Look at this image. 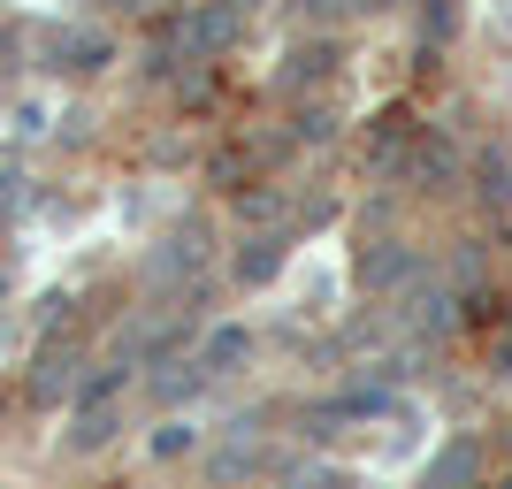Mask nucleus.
<instances>
[{
	"mask_svg": "<svg viewBox=\"0 0 512 489\" xmlns=\"http://www.w3.org/2000/svg\"><path fill=\"white\" fill-rule=\"evenodd\" d=\"M245 352H253V337H245V329H214V344H207V360H199V367H237Z\"/></svg>",
	"mask_w": 512,
	"mask_h": 489,
	"instance_id": "20e7f679",
	"label": "nucleus"
},
{
	"mask_svg": "<svg viewBox=\"0 0 512 489\" xmlns=\"http://www.w3.org/2000/svg\"><path fill=\"white\" fill-rule=\"evenodd\" d=\"M107 428H115V421H107V413H85V428H77V451H92V444H107Z\"/></svg>",
	"mask_w": 512,
	"mask_h": 489,
	"instance_id": "39448f33",
	"label": "nucleus"
},
{
	"mask_svg": "<svg viewBox=\"0 0 512 489\" xmlns=\"http://www.w3.org/2000/svg\"><path fill=\"white\" fill-rule=\"evenodd\" d=\"M230 39H237V8H207V16L184 23V46H192V54H214V46H230Z\"/></svg>",
	"mask_w": 512,
	"mask_h": 489,
	"instance_id": "f257e3e1",
	"label": "nucleus"
},
{
	"mask_svg": "<svg viewBox=\"0 0 512 489\" xmlns=\"http://www.w3.org/2000/svg\"><path fill=\"white\" fill-rule=\"evenodd\" d=\"M276 268H283V237H253V245L237 253V276L245 283H268Z\"/></svg>",
	"mask_w": 512,
	"mask_h": 489,
	"instance_id": "f03ea898",
	"label": "nucleus"
},
{
	"mask_svg": "<svg viewBox=\"0 0 512 489\" xmlns=\"http://www.w3.org/2000/svg\"><path fill=\"white\" fill-rule=\"evenodd\" d=\"M474 467H482V451H474V444H451V459H436V467H428V489H459V482H474Z\"/></svg>",
	"mask_w": 512,
	"mask_h": 489,
	"instance_id": "7ed1b4c3",
	"label": "nucleus"
}]
</instances>
